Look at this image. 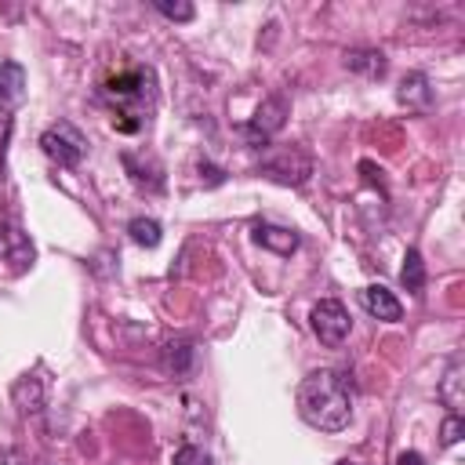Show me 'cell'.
Instances as JSON below:
<instances>
[{
    "label": "cell",
    "mask_w": 465,
    "mask_h": 465,
    "mask_svg": "<svg viewBox=\"0 0 465 465\" xmlns=\"http://www.w3.org/2000/svg\"><path fill=\"white\" fill-rule=\"evenodd\" d=\"M341 465H360V461H341Z\"/></svg>",
    "instance_id": "cell-24"
},
{
    "label": "cell",
    "mask_w": 465,
    "mask_h": 465,
    "mask_svg": "<svg viewBox=\"0 0 465 465\" xmlns=\"http://www.w3.org/2000/svg\"><path fill=\"white\" fill-rule=\"evenodd\" d=\"M171 461H174V465H214L211 454H207L203 447H196V443H182Z\"/></svg>",
    "instance_id": "cell-19"
},
{
    "label": "cell",
    "mask_w": 465,
    "mask_h": 465,
    "mask_svg": "<svg viewBox=\"0 0 465 465\" xmlns=\"http://www.w3.org/2000/svg\"><path fill=\"white\" fill-rule=\"evenodd\" d=\"M156 11L167 15V18H174V22H193V15H196L193 4H182V0H174V4L171 0H156Z\"/></svg>",
    "instance_id": "cell-20"
},
{
    "label": "cell",
    "mask_w": 465,
    "mask_h": 465,
    "mask_svg": "<svg viewBox=\"0 0 465 465\" xmlns=\"http://www.w3.org/2000/svg\"><path fill=\"white\" fill-rule=\"evenodd\" d=\"M396 102L411 113H429L432 109V87H429V76L425 73H407L396 87Z\"/></svg>",
    "instance_id": "cell-9"
},
{
    "label": "cell",
    "mask_w": 465,
    "mask_h": 465,
    "mask_svg": "<svg viewBox=\"0 0 465 465\" xmlns=\"http://www.w3.org/2000/svg\"><path fill=\"white\" fill-rule=\"evenodd\" d=\"M345 65L352 69V73H360V76H371V80H378V76H385V54L378 51V47H352V51H345Z\"/></svg>",
    "instance_id": "cell-12"
},
{
    "label": "cell",
    "mask_w": 465,
    "mask_h": 465,
    "mask_svg": "<svg viewBox=\"0 0 465 465\" xmlns=\"http://www.w3.org/2000/svg\"><path fill=\"white\" fill-rule=\"evenodd\" d=\"M15 403H18L22 411H40V407H44V385L25 374V378L15 385Z\"/></svg>",
    "instance_id": "cell-18"
},
{
    "label": "cell",
    "mask_w": 465,
    "mask_h": 465,
    "mask_svg": "<svg viewBox=\"0 0 465 465\" xmlns=\"http://www.w3.org/2000/svg\"><path fill=\"white\" fill-rule=\"evenodd\" d=\"M40 149L58 163V167H76L87 153V138L69 124V120H58L51 124L44 134H40Z\"/></svg>",
    "instance_id": "cell-4"
},
{
    "label": "cell",
    "mask_w": 465,
    "mask_h": 465,
    "mask_svg": "<svg viewBox=\"0 0 465 465\" xmlns=\"http://www.w3.org/2000/svg\"><path fill=\"white\" fill-rule=\"evenodd\" d=\"M298 414L320 432H341L352 418V378L334 367L312 371L298 385Z\"/></svg>",
    "instance_id": "cell-1"
},
{
    "label": "cell",
    "mask_w": 465,
    "mask_h": 465,
    "mask_svg": "<svg viewBox=\"0 0 465 465\" xmlns=\"http://www.w3.org/2000/svg\"><path fill=\"white\" fill-rule=\"evenodd\" d=\"M400 280H403V287H407V291L421 294V287H425V262H421L418 247H411V251H407L403 269H400Z\"/></svg>",
    "instance_id": "cell-17"
},
{
    "label": "cell",
    "mask_w": 465,
    "mask_h": 465,
    "mask_svg": "<svg viewBox=\"0 0 465 465\" xmlns=\"http://www.w3.org/2000/svg\"><path fill=\"white\" fill-rule=\"evenodd\" d=\"M193 360H196V349H193L189 338H174V341L163 345V371L167 374H174V378L189 374L193 371Z\"/></svg>",
    "instance_id": "cell-13"
},
{
    "label": "cell",
    "mask_w": 465,
    "mask_h": 465,
    "mask_svg": "<svg viewBox=\"0 0 465 465\" xmlns=\"http://www.w3.org/2000/svg\"><path fill=\"white\" fill-rule=\"evenodd\" d=\"M283 124H287V98H283V94H272V98H265V102L254 109V116L243 124V138H247L251 149H269L272 134H276Z\"/></svg>",
    "instance_id": "cell-5"
},
{
    "label": "cell",
    "mask_w": 465,
    "mask_h": 465,
    "mask_svg": "<svg viewBox=\"0 0 465 465\" xmlns=\"http://www.w3.org/2000/svg\"><path fill=\"white\" fill-rule=\"evenodd\" d=\"M440 400L450 407V414H461V403H465V360L454 352L443 378H440Z\"/></svg>",
    "instance_id": "cell-10"
},
{
    "label": "cell",
    "mask_w": 465,
    "mask_h": 465,
    "mask_svg": "<svg viewBox=\"0 0 465 465\" xmlns=\"http://www.w3.org/2000/svg\"><path fill=\"white\" fill-rule=\"evenodd\" d=\"M254 240L262 243V247H269L272 254H294L298 251V232L294 229H283V225H269V222H254Z\"/></svg>",
    "instance_id": "cell-11"
},
{
    "label": "cell",
    "mask_w": 465,
    "mask_h": 465,
    "mask_svg": "<svg viewBox=\"0 0 465 465\" xmlns=\"http://www.w3.org/2000/svg\"><path fill=\"white\" fill-rule=\"evenodd\" d=\"M200 178H203L207 185H222V182H225V171L214 167V163H207V160H200Z\"/></svg>",
    "instance_id": "cell-22"
},
{
    "label": "cell",
    "mask_w": 465,
    "mask_h": 465,
    "mask_svg": "<svg viewBox=\"0 0 465 465\" xmlns=\"http://www.w3.org/2000/svg\"><path fill=\"white\" fill-rule=\"evenodd\" d=\"M124 167H127V174L134 178V185H145V189H153V193L163 189V167H160L153 156H149L145 163H138L134 153H124Z\"/></svg>",
    "instance_id": "cell-15"
},
{
    "label": "cell",
    "mask_w": 465,
    "mask_h": 465,
    "mask_svg": "<svg viewBox=\"0 0 465 465\" xmlns=\"http://www.w3.org/2000/svg\"><path fill=\"white\" fill-rule=\"evenodd\" d=\"M461 432H465L461 414H450V418L443 421V429H440V443H443V447H454V443L461 440Z\"/></svg>",
    "instance_id": "cell-21"
},
{
    "label": "cell",
    "mask_w": 465,
    "mask_h": 465,
    "mask_svg": "<svg viewBox=\"0 0 465 465\" xmlns=\"http://www.w3.org/2000/svg\"><path fill=\"white\" fill-rule=\"evenodd\" d=\"M396 465H425V458H421V454H414V450H403V454L396 458Z\"/></svg>",
    "instance_id": "cell-23"
},
{
    "label": "cell",
    "mask_w": 465,
    "mask_h": 465,
    "mask_svg": "<svg viewBox=\"0 0 465 465\" xmlns=\"http://www.w3.org/2000/svg\"><path fill=\"white\" fill-rule=\"evenodd\" d=\"M312 331H316V338H320L323 345L338 349V345L349 338V331H352L349 309H345L338 298H320V302L312 305Z\"/></svg>",
    "instance_id": "cell-6"
},
{
    "label": "cell",
    "mask_w": 465,
    "mask_h": 465,
    "mask_svg": "<svg viewBox=\"0 0 465 465\" xmlns=\"http://www.w3.org/2000/svg\"><path fill=\"white\" fill-rule=\"evenodd\" d=\"M25 98V69L18 62H0V102L18 105Z\"/></svg>",
    "instance_id": "cell-14"
},
{
    "label": "cell",
    "mask_w": 465,
    "mask_h": 465,
    "mask_svg": "<svg viewBox=\"0 0 465 465\" xmlns=\"http://www.w3.org/2000/svg\"><path fill=\"white\" fill-rule=\"evenodd\" d=\"M102 94L113 105L116 131L134 134V131H142L149 124V116L156 109V73L149 65H134V69L105 80Z\"/></svg>",
    "instance_id": "cell-2"
},
{
    "label": "cell",
    "mask_w": 465,
    "mask_h": 465,
    "mask_svg": "<svg viewBox=\"0 0 465 465\" xmlns=\"http://www.w3.org/2000/svg\"><path fill=\"white\" fill-rule=\"evenodd\" d=\"M258 174H265L269 182H280V185H305L312 174V160L298 145H272L258 160Z\"/></svg>",
    "instance_id": "cell-3"
},
{
    "label": "cell",
    "mask_w": 465,
    "mask_h": 465,
    "mask_svg": "<svg viewBox=\"0 0 465 465\" xmlns=\"http://www.w3.org/2000/svg\"><path fill=\"white\" fill-rule=\"evenodd\" d=\"M127 236H131L138 247H156L160 236H163V229H160L156 218H131V222H127Z\"/></svg>",
    "instance_id": "cell-16"
},
{
    "label": "cell",
    "mask_w": 465,
    "mask_h": 465,
    "mask_svg": "<svg viewBox=\"0 0 465 465\" xmlns=\"http://www.w3.org/2000/svg\"><path fill=\"white\" fill-rule=\"evenodd\" d=\"M360 305H363V309H367L374 320H385V323H396V320L403 316L400 298H396L389 287H381V283L363 287V291H360Z\"/></svg>",
    "instance_id": "cell-7"
},
{
    "label": "cell",
    "mask_w": 465,
    "mask_h": 465,
    "mask_svg": "<svg viewBox=\"0 0 465 465\" xmlns=\"http://www.w3.org/2000/svg\"><path fill=\"white\" fill-rule=\"evenodd\" d=\"M0 258L11 262L15 272H22V269L33 262V243H29V236H25L18 225H11V222H0Z\"/></svg>",
    "instance_id": "cell-8"
}]
</instances>
